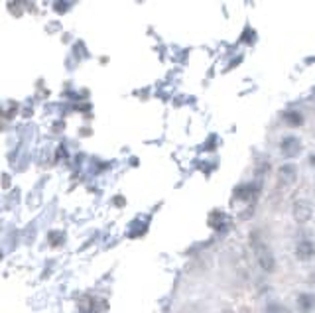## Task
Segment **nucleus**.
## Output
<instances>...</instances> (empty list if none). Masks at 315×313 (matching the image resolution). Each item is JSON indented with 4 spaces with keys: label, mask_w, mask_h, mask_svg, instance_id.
I'll return each mask as SVG.
<instances>
[{
    "label": "nucleus",
    "mask_w": 315,
    "mask_h": 313,
    "mask_svg": "<svg viewBox=\"0 0 315 313\" xmlns=\"http://www.w3.org/2000/svg\"><path fill=\"white\" fill-rule=\"evenodd\" d=\"M254 256L258 266L264 270L266 274H274L276 272V256L272 254L270 246L262 240H254Z\"/></svg>",
    "instance_id": "f257e3e1"
},
{
    "label": "nucleus",
    "mask_w": 315,
    "mask_h": 313,
    "mask_svg": "<svg viewBox=\"0 0 315 313\" xmlns=\"http://www.w3.org/2000/svg\"><path fill=\"white\" fill-rule=\"evenodd\" d=\"M313 256H315V242L309 240V238L297 240V244H295V258L299 260V262H309V260H313Z\"/></svg>",
    "instance_id": "f03ea898"
},
{
    "label": "nucleus",
    "mask_w": 315,
    "mask_h": 313,
    "mask_svg": "<svg viewBox=\"0 0 315 313\" xmlns=\"http://www.w3.org/2000/svg\"><path fill=\"white\" fill-rule=\"evenodd\" d=\"M292 213H294L295 223L303 225V223H307L313 217V207L307 201H297V203H294V211Z\"/></svg>",
    "instance_id": "7ed1b4c3"
},
{
    "label": "nucleus",
    "mask_w": 315,
    "mask_h": 313,
    "mask_svg": "<svg viewBox=\"0 0 315 313\" xmlns=\"http://www.w3.org/2000/svg\"><path fill=\"white\" fill-rule=\"evenodd\" d=\"M295 303H297V311L299 313H313L315 311V293L301 292V293H297Z\"/></svg>",
    "instance_id": "20e7f679"
},
{
    "label": "nucleus",
    "mask_w": 315,
    "mask_h": 313,
    "mask_svg": "<svg viewBox=\"0 0 315 313\" xmlns=\"http://www.w3.org/2000/svg\"><path fill=\"white\" fill-rule=\"evenodd\" d=\"M282 152H284L286 156H295V154H299V142H297L295 138H286V140L282 142Z\"/></svg>",
    "instance_id": "39448f33"
},
{
    "label": "nucleus",
    "mask_w": 315,
    "mask_h": 313,
    "mask_svg": "<svg viewBox=\"0 0 315 313\" xmlns=\"http://www.w3.org/2000/svg\"><path fill=\"white\" fill-rule=\"evenodd\" d=\"M262 313H292L284 303H278V301H270L264 305V311Z\"/></svg>",
    "instance_id": "423d86ee"
},
{
    "label": "nucleus",
    "mask_w": 315,
    "mask_h": 313,
    "mask_svg": "<svg viewBox=\"0 0 315 313\" xmlns=\"http://www.w3.org/2000/svg\"><path fill=\"white\" fill-rule=\"evenodd\" d=\"M235 197H236L238 201H250V199L254 197V191L250 189V185H240V187H236Z\"/></svg>",
    "instance_id": "0eeeda50"
},
{
    "label": "nucleus",
    "mask_w": 315,
    "mask_h": 313,
    "mask_svg": "<svg viewBox=\"0 0 315 313\" xmlns=\"http://www.w3.org/2000/svg\"><path fill=\"white\" fill-rule=\"evenodd\" d=\"M280 177H284L286 181H292V179L295 177V168H294L292 164L282 166V170H280Z\"/></svg>",
    "instance_id": "6e6552de"
},
{
    "label": "nucleus",
    "mask_w": 315,
    "mask_h": 313,
    "mask_svg": "<svg viewBox=\"0 0 315 313\" xmlns=\"http://www.w3.org/2000/svg\"><path fill=\"white\" fill-rule=\"evenodd\" d=\"M47 242H49L51 246H59V244L63 242L61 233H59V231H49V233H47Z\"/></svg>",
    "instance_id": "1a4fd4ad"
},
{
    "label": "nucleus",
    "mask_w": 315,
    "mask_h": 313,
    "mask_svg": "<svg viewBox=\"0 0 315 313\" xmlns=\"http://www.w3.org/2000/svg\"><path fill=\"white\" fill-rule=\"evenodd\" d=\"M309 164H311V166L315 168V156H311V158H309Z\"/></svg>",
    "instance_id": "9d476101"
},
{
    "label": "nucleus",
    "mask_w": 315,
    "mask_h": 313,
    "mask_svg": "<svg viewBox=\"0 0 315 313\" xmlns=\"http://www.w3.org/2000/svg\"><path fill=\"white\" fill-rule=\"evenodd\" d=\"M221 313H235V311H233V309H223Z\"/></svg>",
    "instance_id": "9b49d317"
}]
</instances>
